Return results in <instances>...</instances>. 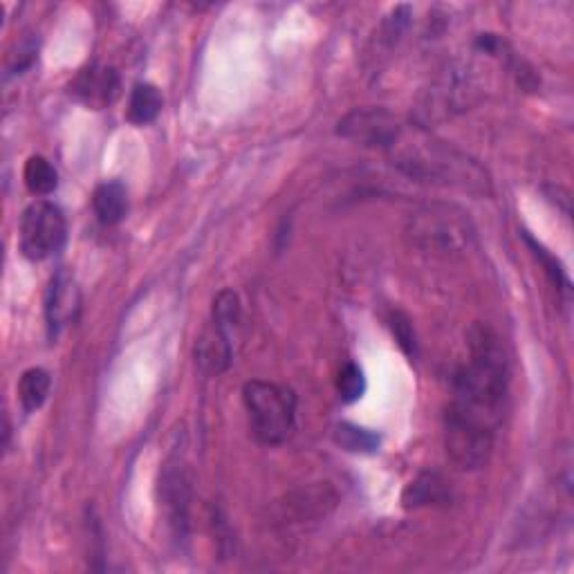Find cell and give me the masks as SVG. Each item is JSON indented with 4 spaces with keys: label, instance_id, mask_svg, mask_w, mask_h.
<instances>
[{
    "label": "cell",
    "instance_id": "10",
    "mask_svg": "<svg viewBox=\"0 0 574 574\" xmlns=\"http://www.w3.org/2000/svg\"><path fill=\"white\" fill-rule=\"evenodd\" d=\"M231 333H227L225 327H220L218 323L210 321V325L204 327L202 335L195 342V366L204 375H223L227 368L231 366V357H234V346H231Z\"/></svg>",
    "mask_w": 574,
    "mask_h": 574
},
{
    "label": "cell",
    "instance_id": "1",
    "mask_svg": "<svg viewBox=\"0 0 574 574\" xmlns=\"http://www.w3.org/2000/svg\"><path fill=\"white\" fill-rule=\"evenodd\" d=\"M469 359L454 378V397L444 414L449 458L465 471L482 469L494 451L510 391V361L501 337L485 323L467 333Z\"/></svg>",
    "mask_w": 574,
    "mask_h": 574
},
{
    "label": "cell",
    "instance_id": "3",
    "mask_svg": "<svg viewBox=\"0 0 574 574\" xmlns=\"http://www.w3.org/2000/svg\"><path fill=\"white\" fill-rule=\"evenodd\" d=\"M406 240L422 254L454 259L469 252L476 242V227L467 212L456 204H424L406 220Z\"/></svg>",
    "mask_w": 574,
    "mask_h": 574
},
{
    "label": "cell",
    "instance_id": "12",
    "mask_svg": "<svg viewBox=\"0 0 574 574\" xmlns=\"http://www.w3.org/2000/svg\"><path fill=\"white\" fill-rule=\"evenodd\" d=\"M93 210L101 225H119L129 214V193L121 182H101L93 193Z\"/></svg>",
    "mask_w": 574,
    "mask_h": 574
},
{
    "label": "cell",
    "instance_id": "20",
    "mask_svg": "<svg viewBox=\"0 0 574 574\" xmlns=\"http://www.w3.org/2000/svg\"><path fill=\"white\" fill-rule=\"evenodd\" d=\"M391 331L395 335V342L399 344V348L408 355V357H416L418 355V342H416V331H414V323L408 319L404 312L395 310L391 314Z\"/></svg>",
    "mask_w": 574,
    "mask_h": 574
},
{
    "label": "cell",
    "instance_id": "9",
    "mask_svg": "<svg viewBox=\"0 0 574 574\" xmlns=\"http://www.w3.org/2000/svg\"><path fill=\"white\" fill-rule=\"evenodd\" d=\"M79 310H81L79 287L65 270H59L50 280V290L46 297V319L52 339L61 335L65 325L76 321Z\"/></svg>",
    "mask_w": 574,
    "mask_h": 574
},
{
    "label": "cell",
    "instance_id": "17",
    "mask_svg": "<svg viewBox=\"0 0 574 574\" xmlns=\"http://www.w3.org/2000/svg\"><path fill=\"white\" fill-rule=\"evenodd\" d=\"M523 238H525V242L529 244V250H531V254H535L539 261H541V265L546 267V274H548V278L552 280V285L557 287V290L559 292H563L565 297L570 295V290H572V287H570V278H567V274H565V270H563V265L543 248V244L537 240V238H531L527 231L523 234Z\"/></svg>",
    "mask_w": 574,
    "mask_h": 574
},
{
    "label": "cell",
    "instance_id": "7",
    "mask_svg": "<svg viewBox=\"0 0 574 574\" xmlns=\"http://www.w3.org/2000/svg\"><path fill=\"white\" fill-rule=\"evenodd\" d=\"M406 121L386 108H355L337 124V135L363 148L386 151Z\"/></svg>",
    "mask_w": 574,
    "mask_h": 574
},
{
    "label": "cell",
    "instance_id": "13",
    "mask_svg": "<svg viewBox=\"0 0 574 574\" xmlns=\"http://www.w3.org/2000/svg\"><path fill=\"white\" fill-rule=\"evenodd\" d=\"M50 388H52V378L48 371H44V368H29V371H25L19 382V399L23 411L25 414L38 411V408L46 404Z\"/></svg>",
    "mask_w": 574,
    "mask_h": 574
},
{
    "label": "cell",
    "instance_id": "6",
    "mask_svg": "<svg viewBox=\"0 0 574 574\" xmlns=\"http://www.w3.org/2000/svg\"><path fill=\"white\" fill-rule=\"evenodd\" d=\"M191 499H193V485H191L187 461L182 454L174 451L159 474V503L178 541H182L189 531Z\"/></svg>",
    "mask_w": 574,
    "mask_h": 574
},
{
    "label": "cell",
    "instance_id": "15",
    "mask_svg": "<svg viewBox=\"0 0 574 574\" xmlns=\"http://www.w3.org/2000/svg\"><path fill=\"white\" fill-rule=\"evenodd\" d=\"M23 180L34 195H50L59 187V174L52 167V162L44 155H32L25 162Z\"/></svg>",
    "mask_w": 574,
    "mask_h": 574
},
{
    "label": "cell",
    "instance_id": "5",
    "mask_svg": "<svg viewBox=\"0 0 574 574\" xmlns=\"http://www.w3.org/2000/svg\"><path fill=\"white\" fill-rule=\"evenodd\" d=\"M68 220L55 202L36 200L21 218V252L29 261H46L63 250Z\"/></svg>",
    "mask_w": 574,
    "mask_h": 574
},
{
    "label": "cell",
    "instance_id": "8",
    "mask_svg": "<svg viewBox=\"0 0 574 574\" xmlns=\"http://www.w3.org/2000/svg\"><path fill=\"white\" fill-rule=\"evenodd\" d=\"M119 91H121V81L115 68L99 65V63H93L86 70H81L70 84V95L95 110H101L115 104V99L119 97Z\"/></svg>",
    "mask_w": 574,
    "mask_h": 574
},
{
    "label": "cell",
    "instance_id": "2",
    "mask_svg": "<svg viewBox=\"0 0 574 574\" xmlns=\"http://www.w3.org/2000/svg\"><path fill=\"white\" fill-rule=\"evenodd\" d=\"M393 167L416 182L456 187L469 193H491V180L480 164L422 127L404 124L397 140L384 151Z\"/></svg>",
    "mask_w": 574,
    "mask_h": 574
},
{
    "label": "cell",
    "instance_id": "4",
    "mask_svg": "<svg viewBox=\"0 0 574 574\" xmlns=\"http://www.w3.org/2000/svg\"><path fill=\"white\" fill-rule=\"evenodd\" d=\"M242 402L248 408L254 438L265 446L283 444L295 431L297 395L272 382H248L242 388Z\"/></svg>",
    "mask_w": 574,
    "mask_h": 574
},
{
    "label": "cell",
    "instance_id": "18",
    "mask_svg": "<svg viewBox=\"0 0 574 574\" xmlns=\"http://www.w3.org/2000/svg\"><path fill=\"white\" fill-rule=\"evenodd\" d=\"M240 316H242V310H240L238 295L231 292V290H223V292L214 299L212 321L218 323L220 327H225L227 333L236 335L238 325H240Z\"/></svg>",
    "mask_w": 574,
    "mask_h": 574
},
{
    "label": "cell",
    "instance_id": "11",
    "mask_svg": "<svg viewBox=\"0 0 574 574\" xmlns=\"http://www.w3.org/2000/svg\"><path fill=\"white\" fill-rule=\"evenodd\" d=\"M451 501V491L446 480L438 471H424L416 480L406 485L402 503L406 510H420V507H435L446 505Z\"/></svg>",
    "mask_w": 574,
    "mask_h": 574
},
{
    "label": "cell",
    "instance_id": "19",
    "mask_svg": "<svg viewBox=\"0 0 574 574\" xmlns=\"http://www.w3.org/2000/svg\"><path fill=\"white\" fill-rule=\"evenodd\" d=\"M337 391H339V397L346 404H352V402L363 397V393H366V378H363V371L357 363L350 361V363H346L342 368L339 378H337Z\"/></svg>",
    "mask_w": 574,
    "mask_h": 574
},
{
    "label": "cell",
    "instance_id": "14",
    "mask_svg": "<svg viewBox=\"0 0 574 574\" xmlns=\"http://www.w3.org/2000/svg\"><path fill=\"white\" fill-rule=\"evenodd\" d=\"M162 112V95L153 84H137L131 93L127 119L135 127H146Z\"/></svg>",
    "mask_w": 574,
    "mask_h": 574
},
{
    "label": "cell",
    "instance_id": "16",
    "mask_svg": "<svg viewBox=\"0 0 574 574\" xmlns=\"http://www.w3.org/2000/svg\"><path fill=\"white\" fill-rule=\"evenodd\" d=\"M335 442L350 451V454H375L380 449V435L368 431L363 427L350 424V422H342L335 427Z\"/></svg>",
    "mask_w": 574,
    "mask_h": 574
}]
</instances>
